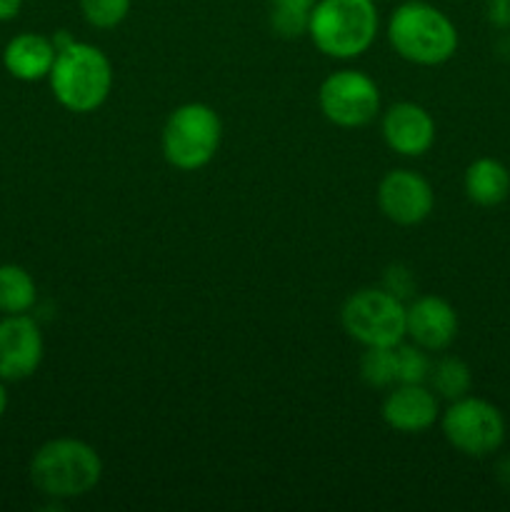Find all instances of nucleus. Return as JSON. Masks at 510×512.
<instances>
[{"label":"nucleus","instance_id":"1","mask_svg":"<svg viewBox=\"0 0 510 512\" xmlns=\"http://www.w3.org/2000/svg\"><path fill=\"white\" fill-rule=\"evenodd\" d=\"M103 460L85 440L55 438L40 445L30 460V480L45 498L73 500L98 488Z\"/></svg>","mask_w":510,"mask_h":512},{"label":"nucleus","instance_id":"2","mask_svg":"<svg viewBox=\"0 0 510 512\" xmlns=\"http://www.w3.org/2000/svg\"><path fill=\"white\" fill-rule=\"evenodd\" d=\"M48 80L55 100L65 110L95 113L113 90V65L100 48L73 40L58 50Z\"/></svg>","mask_w":510,"mask_h":512},{"label":"nucleus","instance_id":"3","mask_svg":"<svg viewBox=\"0 0 510 512\" xmlns=\"http://www.w3.org/2000/svg\"><path fill=\"white\" fill-rule=\"evenodd\" d=\"M388 40L400 58L415 65L448 63L458 50V30L453 20L423 0H408L393 10L388 20Z\"/></svg>","mask_w":510,"mask_h":512},{"label":"nucleus","instance_id":"4","mask_svg":"<svg viewBox=\"0 0 510 512\" xmlns=\"http://www.w3.org/2000/svg\"><path fill=\"white\" fill-rule=\"evenodd\" d=\"M378 25L373 0H318L310 13L308 35L328 58L350 60L375 43Z\"/></svg>","mask_w":510,"mask_h":512},{"label":"nucleus","instance_id":"5","mask_svg":"<svg viewBox=\"0 0 510 512\" xmlns=\"http://www.w3.org/2000/svg\"><path fill=\"white\" fill-rule=\"evenodd\" d=\"M220 140H223L220 115L205 103L178 105L168 115L160 135L165 160L183 173L205 168L218 153Z\"/></svg>","mask_w":510,"mask_h":512},{"label":"nucleus","instance_id":"6","mask_svg":"<svg viewBox=\"0 0 510 512\" xmlns=\"http://www.w3.org/2000/svg\"><path fill=\"white\" fill-rule=\"evenodd\" d=\"M345 333L365 348L400 345L405 338V305L385 288H363L340 310Z\"/></svg>","mask_w":510,"mask_h":512},{"label":"nucleus","instance_id":"7","mask_svg":"<svg viewBox=\"0 0 510 512\" xmlns=\"http://www.w3.org/2000/svg\"><path fill=\"white\" fill-rule=\"evenodd\" d=\"M443 435L458 453L468 458H488L505 443V418L483 398H458L443 413Z\"/></svg>","mask_w":510,"mask_h":512},{"label":"nucleus","instance_id":"8","mask_svg":"<svg viewBox=\"0 0 510 512\" xmlns=\"http://www.w3.org/2000/svg\"><path fill=\"white\" fill-rule=\"evenodd\" d=\"M318 103L325 118L338 128H363L380 113V90L360 70H335L320 85Z\"/></svg>","mask_w":510,"mask_h":512},{"label":"nucleus","instance_id":"9","mask_svg":"<svg viewBox=\"0 0 510 512\" xmlns=\"http://www.w3.org/2000/svg\"><path fill=\"white\" fill-rule=\"evenodd\" d=\"M380 213L395 225H420L435 205V193L428 180L415 170H390L378 185Z\"/></svg>","mask_w":510,"mask_h":512},{"label":"nucleus","instance_id":"10","mask_svg":"<svg viewBox=\"0 0 510 512\" xmlns=\"http://www.w3.org/2000/svg\"><path fill=\"white\" fill-rule=\"evenodd\" d=\"M43 355V333L30 315H5L0 320V380H28L38 373Z\"/></svg>","mask_w":510,"mask_h":512},{"label":"nucleus","instance_id":"11","mask_svg":"<svg viewBox=\"0 0 510 512\" xmlns=\"http://www.w3.org/2000/svg\"><path fill=\"white\" fill-rule=\"evenodd\" d=\"M405 335L428 353H440L458 338V313L440 295H420L405 305Z\"/></svg>","mask_w":510,"mask_h":512},{"label":"nucleus","instance_id":"12","mask_svg":"<svg viewBox=\"0 0 510 512\" xmlns=\"http://www.w3.org/2000/svg\"><path fill=\"white\" fill-rule=\"evenodd\" d=\"M380 413L395 433H425L440 418L438 395L425 383H398L385 395Z\"/></svg>","mask_w":510,"mask_h":512},{"label":"nucleus","instance_id":"13","mask_svg":"<svg viewBox=\"0 0 510 512\" xmlns=\"http://www.w3.org/2000/svg\"><path fill=\"white\" fill-rule=\"evenodd\" d=\"M383 138L390 150L405 158H420L435 143V120L418 103H395L383 115Z\"/></svg>","mask_w":510,"mask_h":512},{"label":"nucleus","instance_id":"14","mask_svg":"<svg viewBox=\"0 0 510 512\" xmlns=\"http://www.w3.org/2000/svg\"><path fill=\"white\" fill-rule=\"evenodd\" d=\"M55 55H58V48H55L53 38H45L40 33H20L5 45L3 65L15 80L38 83L50 75Z\"/></svg>","mask_w":510,"mask_h":512},{"label":"nucleus","instance_id":"15","mask_svg":"<svg viewBox=\"0 0 510 512\" xmlns=\"http://www.w3.org/2000/svg\"><path fill=\"white\" fill-rule=\"evenodd\" d=\"M463 188L470 203L495 208L510 195V170L495 158H478L465 170Z\"/></svg>","mask_w":510,"mask_h":512},{"label":"nucleus","instance_id":"16","mask_svg":"<svg viewBox=\"0 0 510 512\" xmlns=\"http://www.w3.org/2000/svg\"><path fill=\"white\" fill-rule=\"evenodd\" d=\"M35 300H38V288L28 270L13 263L0 265V313H28Z\"/></svg>","mask_w":510,"mask_h":512},{"label":"nucleus","instance_id":"17","mask_svg":"<svg viewBox=\"0 0 510 512\" xmlns=\"http://www.w3.org/2000/svg\"><path fill=\"white\" fill-rule=\"evenodd\" d=\"M428 388L433 390L438 398L445 400H458L465 398L473 388V375H470V368L455 355H443V358L435 360L430 365L428 373Z\"/></svg>","mask_w":510,"mask_h":512},{"label":"nucleus","instance_id":"18","mask_svg":"<svg viewBox=\"0 0 510 512\" xmlns=\"http://www.w3.org/2000/svg\"><path fill=\"white\" fill-rule=\"evenodd\" d=\"M360 380L368 388L385 390L398 385V353L395 345H378V348H365L360 355Z\"/></svg>","mask_w":510,"mask_h":512},{"label":"nucleus","instance_id":"19","mask_svg":"<svg viewBox=\"0 0 510 512\" xmlns=\"http://www.w3.org/2000/svg\"><path fill=\"white\" fill-rule=\"evenodd\" d=\"M318 0H270V28L285 40L308 33L310 13Z\"/></svg>","mask_w":510,"mask_h":512},{"label":"nucleus","instance_id":"20","mask_svg":"<svg viewBox=\"0 0 510 512\" xmlns=\"http://www.w3.org/2000/svg\"><path fill=\"white\" fill-rule=\"evenodd\" d=\"M130 5L133 0H80V13L93 28L110 30L128 18Z\"/></svg>","mask_w":510,"mask_h":512},{"label":"nucleus","instance_id":"21","mask_svg":"<svg viewBox=\"0 0 510 512\" xmlns=\"http://www.w3.org/2000/svg\"><path fill=\"white\" fill-rule=\"evenodd\" d=\"M395 353H398V383H428L430 373V358L428 350H423L420 345H395Z\"/></svg>","mask_w":510,"mask_h":512},{"label":"nucleus","instance_id":"22","mask_svg":"<svg viewBox=\"0 0 510 512\" xmlns=\"http://www.w3.org/2000/svg\"><path fill=\"white\" fill-rule=\"evenodd\" d=\"M383 288L388 290V293H393L395 298H400V300L408 298L415 288L413 275H410V270H405L403 265H390V268L385 270Z\"/></svg>","mask_w":510,"mask_h":512},{"label":"nucleus","instance_id":"23","mask_svg":"<svg viewBox=\"0 0 510 512\" xmlns=\"http://www.w3.org/2000/svg\"><path fill=\"white\" fill-rule=\"evenodd\" d=\"M485 18L493 28L510 30V0H485Z\"/></svg>","mask_w":510,"mask_h":512},{"label":"nucleus","instance_id":"24","mask_svg":"<svg viewBox=\"0 0 510 512\" xmlns=\"http://www.w3.org/2000/svg\"><path fill=\"white\" fill-rule=\"evenodd\" d=\"M23 10V0H0V23H10Z\"/></svg>","mask_w":510,"mask_h":512},{"label":"nucleus","instance_id":"25","mask_svg":"<svg viewBox=\"0 0 510 512\" xmlns=\"http://www.w3.org/2000/svg\"><path fill=\"white\" fill-rule=\"evenodd\" d=\"M498 478H500V483L508 485V488H510V458L500 460V463H498Z\"/></svg>","mask_w":510,"mask_h":512},{"label":"nucleus","instance_id":"26","mask_svg":"<svg viewBox=\"0 0 510 512\" xmlns=\"http://www.w3.org/2000/svg\"><path fill=\"white\" fill-rule=\"evenodd\" d=\"M8 410V390H5V380H0V418Z\"/></svg>","mask_w":510,"mask_h":512}]
</instances>
